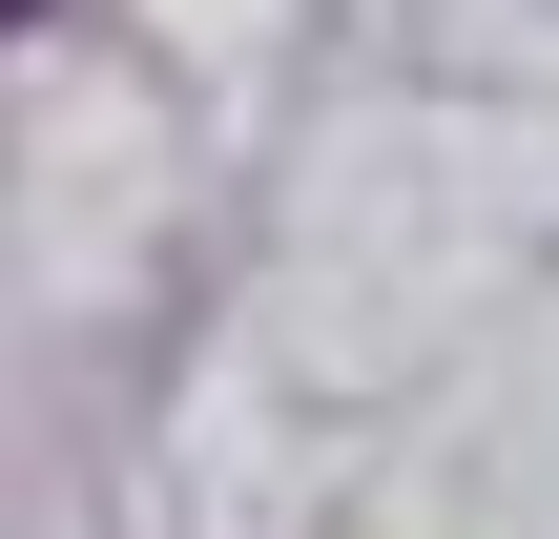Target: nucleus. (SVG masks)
I'll return each instance as SVG.
<instances>
[{
  "label": "nucleus",
  "instance_id": "f257e3e1",
  "mask_svg": "<svg viewBox=\"0 0 559 539\" xmlns=\"http://www.w3.org/2000/svg\"><path fill=\"white\" fill-rule=\"evenodd\" d=\"M0 21H41V0H0Z\"/></svg>",
  "mask_w": 559,
  "mask_h": 539
}]
</instances>
